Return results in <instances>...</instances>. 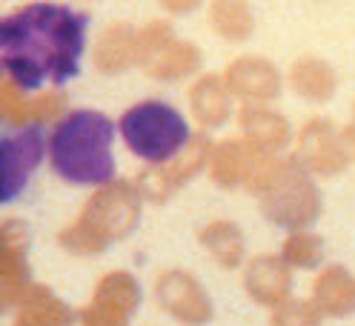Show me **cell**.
Instances as JSON below:
<instances>
[{
	"mask_svg": "<svg viewBox=\"0 0 355 326\" xmlns=\"http://www.w3.org/2000/svg\"><path fill=\"white\" fill-rule=\"evenodd\" d=\"M118 132L129 152H135L141 161L164 163L187 146L189 123L164 100H141L121 115Z\"/></svg>",
	"mask_w": 355,
	"mask_h": 326,
	"instance_id": "obj_3",
	"label": "cell"
},
{
	"mask_svg": "<svg viewBox=\"0 0 355 326\" xmlns=\"http://www.w3.org/2000/svg\"><path fill=\"white\" fill-rule=\"evenodd\" d=\"M115 123L103 112L78 109L58 120L49 135V163L66 183L101 186L115 178Z\"/></svg>",
	"mask_w": 355,
	"mask_h": 326,
	"instance_id": "obj_2",
	"label": "cell"
},
{
	"mask_svg": "<svg viewBox=\"0 0 355 326\" xmlns=\"http://www.w3.org/2000/svg\"><path fill=\"white\" fill-rule=\"evenodd\" d=\"M89 15L63 3H26L0 24V60L20 89L60 86L80 72Z\"/></svg>",
	"mask_w": 355,
	"mask_h": 326,
	"instance_id": "obj_1",
	"label": "cell"
},
{
	"mask_svg": "<svg viewBox=\"0 0 355 326\" xmlns=\"http://www.w3.org/2000/svg\"><path fill=\"white\" fill-rule=\"evenodd\" d=\"M43 129L40 126H17L9 129L0 141V152H3V203L15 201L20 192L26 189L32 172L37 169V163L43 161Z\"/></svg>",
	"mask_w": 355,
	"mask_h": 326,
	"instance_id": "obj_4",
	"label": "cell"
}]
</instances>
